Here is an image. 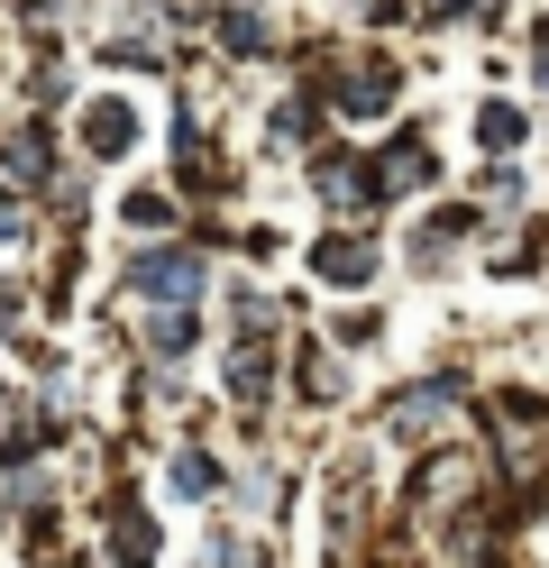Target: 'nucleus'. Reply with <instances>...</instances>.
<instances>
[{
    "mask_svg": "<svg viewBox=\"0 0 549 568\" xmlns=\"http://www.w3.org/2000/svg\"><path fill=\"white\" fill-rule=\"evenodd\" d=\"M165 221H174L165 193H129V230H165Z\"/></svg>",
    "mask_w": 549,
    "mask_h": 568,
    "instance_id": "nucleus-11",
    "label": "nucleus"
},
{
    "mask_svg": "<svg viewBox=\"0 0 549 568\" xmlns=\"http://www.w3.org/2000/svg\"><path fill=\"white\" fill-rule=\"evenodd\" d=\"M312 275H329V284H366V275H376V239H321V247H312Z\"/></svg>",
    "mask_w": 549,
    "mask_h": 568,
    "instance_id": "nucleus-4",
    "label": "nucleus"
},
{
    "mask_svg": "<svg viewBox=\"0 0 549 568\" xmlns=\"http://www.w3.org/2000/svg\"><path fill=\"white\" fill-rule=\"evenodd\" d=\"M540 92H549V28H540Z\"/></svg>",
    "mask_w": 549,
    "mask_h": 568,
    "instance_id": "nucleus-16",
    "label": "nucleus"
},
{
    "mask_svg": "<svg viewBox=\"0 0 549 568\" xmlns=\"http://www.w3.org/2000/svg\"><path fill=\"white\" fill-rule=\"evenodd\" d=\"M504 468L522 477V486L549 468V422H540L531 404H512V413H504Z\"/></svg>",
    "mask_w": 549,
    "mask_h": 568,
    "instance_id": "nucleus-3",
    "label": "nucleus"
},
{
    "mask_svg": "<svg viewBox=\"0 0 549 568\" xmlns=\"http://www.w3.org/2000/svg\"><path fill=\"white\" fill-rule=\"evenodd\" d=\"M220 47H238V55H256V47H266V19H247V10H230V19H220Z\"/></svg>",
    "mask_w": 549,
    "mask_h": 568,
    "instance_id": "nucleus-9",
    "label": "nucleus"
},
{
    "mask_svg": "<svg viewBox=\"0 0 549 568\" xmlns=\"http://www.w3.org/2000/svg\"><path fill=\"white\" fill-rule=\"evenodd\" d=\"M110 531H120V568H146V559H156V531H146L138 514H120Z\"/></svg>",
    "mask_w": 549,
    "mask_h": 568,
    "instance_id": "nucleus-8",
    "label": "nucleus"
},
{
    "mask_svg": "<svg viewBox=\"0 0 549 568\" xmlns=\"http://www.w3.org/2000/svg\"><path fill=\"white\" fill-rule=\"evenodd\" d=\"M129 138H138V120L120 111V101H92V120H83V148H92V156H120Z\"/></svg>",
    "mask_w": 549,
    "mask_h": 568,
    "instance_id": "nucleus-5",
    "label": "nucleus"
},
{
    "mask_svg": "<svg viewBox=\"0 0 549 568\" xmlns=\"http://www.w3.org/2000/svg\"><path fill=\"white\" fill-rule=\"evenodd\" d=\"M357 10H376V19H403V0H357Z\"/></svg>",
    "mask_w": 549,
    "mask_h": 568,
    "instance_id": "nucleus-15",
    "label": "nucleus"
},
{
    "mask_svg": "<svg viewBox=\"0 0 549 568\" xmlns=\"http://www.w3.org/2000/svg\"><path fill=\"white\" fill-rule=\"evenodd\" d=\"M476 129H486V148H522V111H504V101H486Z\"/></svg>",
    "mask_w": 549,
    "mask_h": 568,
    "instance_id": "nucleus-10",
    "label": "nucleus"
},
{
    "mask_svg": "<svg viewBox=\"0 0 549 568\" xmlns=\"http://www.w3.org/2000/svg\"><path fill=\"white\" fill-rule=\"evenodd\" d=\"M19 230H28V211H19L10 193H0V239H19Z\"/></svg>",
    "mask_w": 549,
    "mask_h": 568,
    "instance_id": "nucleus-14",
    "label": "nucleus"
},
{
    "mask_svg": "<svg viewBox=\"0 0 549 568\" xmlns=\"http://www.w3.org/2000/svg\"><path fill=\"white\" fill-rule=\"evenodd\" d=\"M312 129H321L312 101H284V111H275V148H312Z\"/></svg>",
    "mask_w": 549,
    "mask_h": 568,
    "instance_id": "nucleus-7",
    "label": "nucleus"
},
{
    "mask_svg": "<svg viewBox=\"0 0 549 568\" xmlns=\"http://www.w3.org/2000/svg\"><path fill=\"white\" fill-rule=\"evenodd\" d=\"M211 477H220V468H211L202 449H183V458H174V486H183V495H211Z\"/></svg>",
    "mask_w": 549,
    "mask_h": 568,
    "instance_id": "nucleus-12",
    "label": "nucleus"
},
{
    "mask_svg": "<svg viewBox=\"0 0 549 568\" xmlns=\"http://www.w3.org/2000/svg\"><path fill=\"white\" fill-rule=\"evenodd\" d=\"M329 92H339V111H394V92H403V74H394V64H376V55H366V64H348V74H321Z\"/></svg>",
    "mask_w": 549,
    "mask_h": 568,
    "instance_id": "nucleus-2",
    "label": "nucleus"
},
{
    "mask_svg": "<svg viewBox=\"0 0 549 568\" xmlns=\"http://www.w3.org/2000/svg\"><path fill=\"white\" fill-rule=\"evenodd\" d=\"M146 339L174 358V348H193V322H183V312H156V322H146Z\"/></svg>",
    "mask_w": 549,
    "mask_h": 568,
    "instance_id": "nucleus-13",
    "label": "nucleus"
},
{
    "mask_svg": "<svg viewBox=\"0 0 549 568\" xmlns=\"http://www.w3.org/2000/svg\"><path fill=\"white\" fill-rule=\"evenodd\" d=\"M413 184H430V148H394L376 165V193H413Z\"/></svg>",
    "mask_w": 549,
    "mask_h": 568,
    "instance_id": "nucleus-6",
    "label": "nucleus"
},
{
    "mask_svg": "<svg viewBox=\"0 0 549 568\" xmlns=\"http://www.w3.org/2000/svg\"><path fill=\"white\" fill-rule=\"evenodd\" d=\"M138 294H156V303H193L202 294V247H156V257H138Z\"/></svg>",
    "mask_w": 549,
    "mask_h": 568,
    "instance_id": "nucleus-1",
    "label": "nucleus"
}]
</instances>
